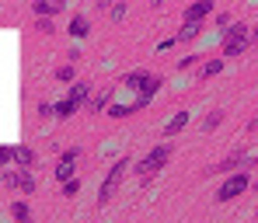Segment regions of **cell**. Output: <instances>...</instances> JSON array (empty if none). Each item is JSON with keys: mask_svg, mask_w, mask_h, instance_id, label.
Segmentation results:
<instances>
[{"mask_svg": "<svg viewBox=\"0 0 258 223\" xmlns=\"http://www.w3.org/2000/svg\"><path fill=\"white\" fill-rule=\"evenodd\" d=\"M161 84H164V81H161L157 73H150V70H129V73H126V88H136V91H140V94L129 101V105H133V112L147 108V105L154 101V94L161 91Z\"/></svg>", "mask_w": 258, "mask_h": 223, "instance_id": "1", "label": "cell"}, {"mask_svg": "<svg viewBox=\"0 0 258 223\" xmlns=\"http://www.w3.org/2000/svg\"><path fill=\"white\" fill-rule=\"evenodd\" d=\"M168 157H171V143H157L140 164H136V175L140 178H150V175H157V171H164V164H168Z\"/></svg>", "mask_w": 258, "mask_h": 223, "instance_id": "2", "label": "cell"}, {"mask_svg": "<svg viewBox=\"0 0 258 223\" xmlns=\"http://www.w3.org/2000/svg\"><path fill=\"white\" fill-rule=\"evenodd\" d=\"M87 98H91V88H87V84H74L70 94H67L59 105H52V115H56V119H70L81 105H87Z\"/></svg>", "mask_w": 258, "mask_h": 223, "instance_id": "3", "label": "cell"}, {"mask_svg": "<svg viewBox=\"0 0 258 223\" xmlns=\"http://www.w3.org/2000/svg\"><path fill=\"white\" fill-rule=\"evenodd\" d=\"M126 171H129V157H119L115 164H112V171L105 175V181H101V188H98V202L105 206L112 195H115V188H119V181L126 178Z\"/></svg>", "mask_w": 258, "mask_h": 223, "instance_id": "4", "label": "cell"}, {"mask_svg": "<svg viewBox=\"0 0 258 223\" xmlns=\"http://www.w3.org/2000/svg\"><path fill=\"white\" fill-rule=\"evenodd\" d=\"M251 42V32H248V25H234L227 35H223V56H237V52H244V45Z\"/></svg>", "mask_w": 258, "mask_h": 223, "instance_id": "5", "label": "cell"}, {"mask_svg": "<svg viewBox=\"0 0 258 223\" xmlns=\"http://www.w3.org/2000/svg\"><path fill=\"white\" fill-rule=\"evenodd\" d=\"M248 185H251V178H248L244 171L230 175V178H227L223 185H220V188H216V202H230V199H234V195H241Z\"/></svg>", "mask_w": 258, "mask_h": 223, "instance_id": "6", "label": "cell"}, {"mask_svg": "<svg viewBox=\"0 0 258 223\" xmlns=\"http://www.w3.org/2000/svg\"><path fill=\"white\" fill-rule=\"evenodd\" d=\"M4 185H7V188H18V192H35V178H32L28 171H21V168H18V171H14V168L4 171Z\"/></svg>", "mask_w": 258, "mask_h": 223, "instance_id": "7", "label": "cell"}, {"mask_svg": "<svg viewBox=\"0 0 258 223\" xmlns=\"http://www.w3.org/2000/svg\"><path fill=\"white\" fill-rule=\"evenodd\" d=\"M77 157H81V150H77V146L63 150V157H59V164H56V178L63 181V185L74 178V161H77Z\"/></svg>", "mask_w": 258, "mask_h": 223, "instance_id": "8", "label": "cell"}, {"mask_svg": "<svg viewBox=\"0 0 258 223\" xmlns=\"http://www.w3.org/2000/svg\"><path fill=\"white\" fill-rule=\"evenodd\" d=\"M210 11H213V4H210V0H196V4L185 11V25H199L203 18H210Z\"/></svg>", "mask_w": 258, "mask_h": 223, "instance_id": "9", "label": "cell"}, {"mask_svg": "<svg viewBox=\"0 0 258 223\" xmlns=\"http://www.w3.org/2000/svg\"><path fill=\"white\" fill-rule=\"evenodd\" d=\"M241 164H244V150L237 146V150H234V154H230L227 161H220V164H213V168H210V175H223V171H234V168H241Z\"/></svg>", "mask_w": 258, "mask_h": 223, "instance_id": "10", "label": "cell"}, {"mask_svg": "<svg viewBox=\"0 0 258 223\" xmlns=\"http://www.w3.org/2000/svg\"><path fill=\"white\" fill-rule=\"evenodd\" d=\"M112 94H115V88H101L94 98H87V112H94V115H98V112H101V108L112 101Z\"/></svg>", "mask_w": 258, "mask_h": 223, "instance_id": "11", "label": "cell"}, {"mask_svg": "<svg viewBox=\"0 0 258 223\" xmlns=\"http://www.w3.org/2000/svg\"><path fill=\"white\" fill-rule=\"evenodd\" d=\"M59 7H63L59 0H35V4H32V11H35V18H45V21H49L52 14H59Z\"/></svg>", "mask_w": 258, "mask_h": 223, "instance_id": "12", "label": "cell"}, {"mask_svg": "<svg viewBox=\"0 0 258 223\" xmlns=\"http://www.w3.org/2000/svg\"><path fill=\"white\" fill-rule=\"evenodd\" d=\"M87 32H91V21H87L84 14H74V18H70V35H74V39H84Z\"/></svg>", "mask_w": 258, "mask_h": 223, "instance_id": "13", "label": "cell"}, {"mask_svg": "<svg viewBox=\"0 0 258 223\" xmlns=\"http://www.w3.org/2000/svg\"><path fill=\"white\" fill-rule=\"evenodd\" d=\"M185 126H188V112H178V115H174L171 122L164 126V136H174V133H181Z\"/></svg>", "mask_w": 258, "mask_h": 223, "instance_id": "14", "label": "cell"}, {"mask_svg": "<svg viewBox=\"0 0 258 223\" xmlns=\"http://www.w3.org/2000/svg\"><path fill=\"white\" fill-rule=\"evenodd\" d=\"M14 161H18L21 168H32V164H35V150H28V146H14Z\"/></svg>", "mask_w": 258, "mask_h": 223, "instance_id": "15", "label": "cell"}, {"mask_svg": "<svg viewBox=\"0 0 258 223\" xmlns=\"http://www.w3.org/2000/svg\"><path fill=\"white\" fill-rule=\"evenodd\" d=\"M11 213H14V220L18 223H32V216H28V206L18 199V202H11Z\"/></svg>", "mask_w": 258, "mask_h": 223, "instance_id": "16", "label": "cell"}, {"mask_svg": "<svg viewBox=\"0 0 258 223\" xmlns=\"http://www.w3.org/2000/svg\"><path fill=\"white\" fill-rule=\"evenodd\" d=\"M220 122H223V112H210V115L203 119V129H206V133H213Z\"/></svg>", "mask_w": 258, "mask_h": 223, "instance_id": "17", "label": "cell"}, {"mask_svg": "<svg viewBox=\"0 0 258 223\" xmlns=\"http://www.w3.org/2000/svg\"><path fill=\"white\" fill-rule=\"evenodd\" d=\"M220 70H223V59H210V63L203 66V77H216Z\"/></svg>", "mask_w": 258, "mask_h": 223, "instance_id": "18", "label": "cell"}, {"mask_svg": "<svg viewBox=\"0 0 258 223\" xmlns=\"http://www.w3.org/2000/svg\"><path fill=\"white\" fill-rule=\"evenodd\" d=\"M196 35H199V25H185V28L178 32V39H185V42H188V39H196Z\"/></svg>", "mask_w": 258, "mask_h": 223, "instance_id": "19", "label": "cell"}, {"mask_svg": "<svg viewBox=\"0 0 258 223\" xmlns=\"http://www.w3.org/2000/svg\"><path fill=\"white\" fill-rule=\"evenodd\" d=\"M56 81H74V63L59 66V70H56Z\"/></svg>", "mask_w": 258, "mask_h": 223, "instance_id": "20", "label": "cell"}, {"mask_svg": "<svg viewBox=\"0 0 258 223\" xmlns=\"http://www.w3.org/2000/svg\"><path fill=\"white\" fill-rule=\"evenodd\" d=\"M14 161V146H0V168H7Z\"/></svg>", "mask_w": 258, "mask_h": 223, "instance_id": "21", "label": "cell"}, {"mask_svg": "<svg viewBox=\"0 0 258 223\" xmlns=\"http://www.w3.org/2000/svg\"><path fill=\"white\" fill-rule=\"evenodd\" d=\"M77 192H81V181H77V178H70L67 185H63V195H67V199H70V195H77Z\"/></svg>", "mask_w": 258, "mask_h": 223, "instance_id": "22", "label": "cell"}, {"mask_svg": "<svg viewBox=\"0 0 258 223\" xmlns=\"http://www.w3.org/2000/svg\"><path fill=\"white\" fill-rule=\"evenodd\" d=\"M42 35H52V21H45V18H39V25H35Z\"/></svg>", "mask_w": 258, "mask_h": 223, "instance_id": "23", "label": "cell"}, {"mask_svg": "<svg viewBox=\"0 0 258 223\" xmlns=\"http://www.w3.org/2000/svg\"><path fill=\"white\" fill-rule=\"evenodd\" d=\"M216 25H220V28H227V25H230V14H227V11H223V14H216Z\"/></svg>", "mask_w": 258, "mask_h": 223, "instance_id": "24", "label": "cell"}, {"mask_svg": "<svg viewBox=\"0 0 258 223\" xmlns=\"http://www.w3.org/2000/svg\"><path fill=\"white\" fill-rule=\"evenodd\" d=\"M192 63H196V56H185V59H178V70H188Z\"/></svg>", "mask_w": 258, "mask_h": 223, "instance_id": "25", "label": "cell"}, {"mask_svg": "<svg viewBox=\"0 0 258 223\" xmlns=\"http://www.w3.org/2000/svg\"><path fill=\"white\" fill-rule=\"evenodd\" d=\"M39 115H42V119H45V115H52V105H49V101H42V105H39Z\"/></svg>", "mask_w": 258, "mask_h": 223, "instance_id": "26", "label": "cell"}, {"mask_svg": "<svg viewBox=\"0 0 258 223\" xmlns=\"http://www.w3.org/2000/svg\"><path fill=\"white\" fill-rule=\"evenodd\" d=\"M251 133H258V119H255V122H251Z\"/></svg>", "mask_w": 258, "mask_h": 223, "instance_id": "27", "label": "cell"}, {"mask_svg": "<svg viewBox=\"0 0 258 223\" xmlns=\"http://www.w3.org/2000/svg\"><path fill=\"white\" fill-rule=\"evenodd\" d=\"M251 39H255V42H258V32H255V35H251Z\"/></svg>", "mask_w": 258, "mask_h": 223, "instance_id": "28", "label": "cell"}, {"mask_svg": "<svg viewBox=\"0 0 258 223\" xmlns=\"http://www.w3.org/2000/svg\"><path fill=\"white\" fill-rule=\"evenodd\" d=\"M255 188H258V181H255Z\"/></svg>", "mask_w": 258, "mask_h": 223, "instance_id": "29", "label": "cell"}, {"mask_svg": "<svg viewBox=\"0 0 258 223\" xmlns=\"http://www.w3.org/2000/svg\"><path fill=\"white\" fill-rule=\"evenodd\" d=\"M255 164H258V157H255Z\"/></svg>", "mask_w": 258, "mask_h": 223, "instance_id": "30", "label": "cell"}]
</instances>
